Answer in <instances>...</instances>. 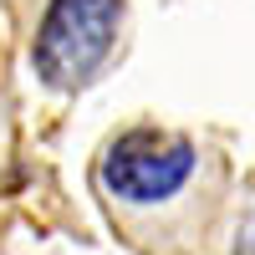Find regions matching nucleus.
Listing matches in <instances>:
<instances>
[{
    "label": "nucleus",
    "instance_id": "nucleus-1",
    "mask_svg": "<svg viewBox=\"0 0 255 255\" xmlns=\"http://www.w3.org/2000/svg\"><path fill=\"white\" fill-rule=\"evenodd\" d=\"M92 194L138 255H209L230 204V158L174 123H128L97 148Z\"/></svg>",
    "mask_w": 255,
    "mask_h": 255
},
{
    "label": "nucleus",
    "instance_id": "nucleus-2",
    "mask_svg": "<svg viewBox=\"0 0 255 255\" xmlns=\"http://www.w3.org/2000/svg\"><path fill=\"white\" fill-rule=\"evenodd\" d=\"M20 41L51 97L97 87L128 51V0H20Z\"/></svg>",
    "mask_w": 255,
    "mask_h": 255
},
{
    "label": "nucleus",
    "instance_id": "nucleus-3",
    "mask_svg": "<svg viewBox=\"0 0 255 255\" xmlns=\"http://www.w3.org/2000/svg\"><path fill=\"white\" fill-rule=\"evenodd\" d=\"M209 255H255V179L240 189V194H230Z\"/></svg>",
    "mask_w": 255,
    "mask_h": 255
}]
</instances>
